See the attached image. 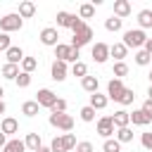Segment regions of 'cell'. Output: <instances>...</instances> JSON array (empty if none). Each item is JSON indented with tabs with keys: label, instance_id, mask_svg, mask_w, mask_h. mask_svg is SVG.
Instances as JSON below:
<instances>
[{
	"label": "cell",
	"instance_id": "cell-23",
	"mask_svg": "<svg viewBox=\"0 0 152 152\" xmlns=\"http://www.w3.org/2000/svg\"><path fill=\"white\" fill-rule=\"evenodd\" d=\"M33 14H36V5H33L31 0L19 2V17H21V19H31Z\"/></svg>",
	"mask_w": 152,
	"mask_h": 152
},
{
	"label": "cell",
	"instance_id": "cell-39",
	"mask_svg": "<svg viewBox=\"0 0 152 152\" xmlns=\"http://www.w3.org/2000/svg\"><path fill=\"white\" fill-rule=\"evenodd\" d=\"M50 112H55V114H64V112H66V100L57 97V102H55V107H52Z\"/></svg>",
	"mask_w": 152,
	"mask_h": 152
},
{
	"label": "cell",
	"instance_id": "cell-31",
	"mask_svg": "<svg viewBox=\"0 0 152 152\" xmlns=\"http://www.w3.org/2000/svg\"><path fill=\"white\" fill-rule=\"evenodd\" d=\"M102 152H121V142L116 138H107L102 142Z\"/></svg>",
	"mask_w": 152,
	"mask_h": 152
},
{
	"label": "cell",
	"instance_id": "cell-38",
	"mask_svg": "<svg viewBox=\"0 0 152 152\" xmlns=\"http://www.w3.org/2000/svg\"><path fill=\"white\" fill-rule=\"evenodd\" d=\"M133 100H135V93H133V88H126V90H124V95H121V100H119V102H121V104H124V107H126V104H131V102H133Z\"/></svg>",
	"mask_w": 152,
	"mask_h": 152
},
{
	"label": "cell",
	"instance_id": "cell-6",
	"mask_svg": "<svg viewBox=\"0 0 152 152\" xmlns=\"http://www.w3.org/2000/svg\"><path fill=\"white\" fill-rule=\"evenodd\" d=\"M93 40V28L88 26V24H83L78 31H74V38H71V48H83V45H88Z\"/></svg>",
	"mask_w": 152,
	"mask_h": 152
},
{
	"label": "cell",
	"instance_id": "cell-21",
	"mask_svg": "<svg viewBox=\"0 0 152 152\" xmlns=\"http://www.w3.org/2000/svg\"><path fill=\"white\" fill-rule=\"evenodd\" d=\"M150 121H152V119H150L142 109H133V112H131V124H133V126H147Z\"/></svg>",
	"mask_w": 152,
	"mask_h": 152
},
{
	"label": "cell",
	"instance_id": "cell-34",
	"mask_svg": "<svg viewBox=\"0 0 152 152\" xmlns=\"http://www.w3.org/2000/svg\"><path fill=\"white\" fill-rule=\"evenodd\" d=\"M112 74H114V78H121V81H124V76L128 74V64H126V62H114Z\"/></svg>",
	"mask_w": 152,
	"mask_h": 152
},
{
	"label": "cell",
	"instance_id": "cell-4",
	"mask_svg": "<svg viewBox=\"0 0 152 152\" xmlns=\"http://www.w3.org/2000/svg\"><path fill=\"white\" fill-rule=\"evenodd\" d=\"M24 26V19L19 17V12H10L0 19V31L2 33H12V31H19Z\"/></svg>",
	"mask_w": 152,
	"mask_h": 152
},
{
	"label": "cell",
	"instance_id": "cell-35",
	"mask_svg": "<svg viewBox=\"0 0 152 152\" xmlns=\"http://www.w3.org/2000/svg\"><path fill=\"white\" fill-rule=\"evenodd\" d=\"M36 66H38V59H36V57H24V62H21V71L33 74V71H36Z\"/></svg>",
	"mask_w": 152,
	"mask_h": 152
},
{
	"label": "cell",
	"instance_id": "cell-12",
	"mask_svg": "<svg viewBox=\"0 0 152 152\" xmlns=\"http://www.w3.org/2000/svg\"><path fill=\"white\" fill-rule=\"evenodd\" d=\"M50 76H52V81H64V78L69 76V66H66V62L55 59L52 66H50Z\"/></svg>",
	"mask_w": 152,
	"mask_h": 152
},
{
	"label": "cell",
	"instance_id": "cell-11",
	"mask_svg": "<svg viewBox=\"0 0 152 152\" xmlns=\"http://www.w3.org/2000/svg\"><path fill=\"white\" fill-rule=\"evenodd\" d=\"M90 55H93V59H95L97 64H104V62L109 59V45H107V43H95L93 50H90Z\"/></svg>",
	"mask_w": 152,
	"mask_h": 152
},
{
	"label": "cell",
	"instance_id": "cell-5",
	"mask_svg": "<svg viewBox=\"0 0 152 152\" xmlns=\"http://www.w3.org/2000/svg\"><path fill=\"white\" fill-rule=\"evenodd\" d=\"M50 126H55L57 131H64V133H69L71 128H74V116L71 114H55V112H50Z\"/></svg>",
	"mask_w": 152,
	"mask_h": 152
},
{
	"label": "cell",
	"instance_id": "cell-27",
	"mask_svg": "<svg viewBox=\"0 0 152 152\" xmlns=\"http://www.w3.org/2000/svg\"><path fill=\"white\" fill-rule=\"evenodd\" d=\"M121 26H124V19H119V17H109V19H104V28L109 31V33H116V31H121Z\"/></svg>",
	"mask_w": 152,
	"mask_h": 152
},
{
	"label": "cell",
	"instance_id": "cell-20",
	"mask_svg": "<svg viewBox=\"0 0 152 152\" xmlns=\"http://www.w3.org/2000/svg\"><path fill=\"white\" fill-rule=\"evenodd\" d=\"M81 88L86 90V93H97V88H100V81H97V76H86V78H81Z\"/></svg>",
	"mask_w": 152,
	"mask_h": 152
},
{
	"label": "cell",
	"instance_id": "cell-29",
	"mask_svg": "<svg viewBox=\"0 0 152 152\" xmlns=\"http://www.w3.org/2000/svg\"><path fill=\"white\" fill-rule=\"evenodd\" d=\"M135 64L138 66H147V64H152V55H147L145 50H135Z\"/></svg>",
	"mask_w": 152,
	"mask_h": 152
},
{
	"label": "cell",
	"instance_id": "cell-36",
	"mask_svg": "<svg viewBox=\"0 0 152 152\" xmlns=\"http://www.w3.org/2000/svg\"><path fill=\"white\" fill-rule=\"evenodd\" d=\"M81 121H86V124H93V121H95V109H93L90 104H86V107L81 109Z\"/></svg>",
	"mask_w": 152,
	"mask_h": 152
},
{
	"label": "cell",
	"instance_id": "cell-30",
	"mask_svg": "<svg viewBox=\"0 0 152 152\" xmlns=\"http://www.w3.org/2000/svg\"><path fill=\"white\" fill-rule=\"evenodd\" d=\"M116 140L124 145V142H131L133 140V131H131V126H126V128H116Z\"/></svg>",
	"mask_w": 152,
	"mask_h": 152
},
{
	"label": "cell",
	"instance_id": "cell-28",
	"mask_svg": "<svg viewBox=\"0 0 152 152\" xmlns=\"http://www.w3.org/2000/svg\"><path fill=\"white\" fill-rule=\"evenodd\" d=\"M19 74H21L19 71V64H5L2 66V78H7V81H17Z\"/></svg>",
	"mask_w": 152,
	"mask_h": 152
},
{
	"label": "cell",
	"instance_id": "cell-49",
	"mask_svg": "<svg viewBox=\"0 0 152 152\" xmlns=\"http://www.w3.org/2000/svg\"><path fill=\"white\" fill-rule=\"evenodd\" d=\"M2 95H5V90H2V86H0V100H2Z\"/></svg>",
	"mask_w": 152,
	"mask_h": 152
},
{
	"label": "cell",
	"instance_id": "cell-3",
	"mask_svg": "<svg viewBox=\"0 0 152 152\" xmlns=\"http://www.w3.org/2000/svg\"><path fill=\"white\" fill-rule=\"evenodd\" d=\"M76 135L74 133H64V135H57L52 142H50V150L52 152H71L76 147Z\"/></svg>",
	"mask_w": 152,
	"mask_h": 152
},
{
	"label": "cell",
	"instance_id": "cell-45",
	"mask_svg": "<svg viewBox=\"0 0 152 152\" xmlns=\"http://www.w3.org/2000/svg\"><path fill=\"white\" fill-rule=\"evenodd\" d=\"M5 145H7V135H5V133H2V131H0V150H2V147H5Z\"/></svg>",
	"mask_w": 152,
	"mask_h": 152
},
{
	"label": "cell",
	"instance_id": "cell-24",
	"mask_svg": "<svg viewBox=\"0 0 152 152\" xmlns=\"http://www.w3.org/2000/svg\"><path fill=\"white\" fill-rule=\"evenodd\" d=\"M107 102H109V97L102 95V93H93V95H90V107H93L95 112H97V109H104Z\"/></svg>",
	"mask_w": 152,
	"mask_h": 152
},
{
	"label": "cell",
	"instance_id": "cell-26",
	"mask_svg": "<svg viewBox=\"0 0 152 152\" xmlns=\"http://www.w3.org/2000/svg\"><path fill=\"white\" fill-rule=\"evenodd\" d=\"M24 150H26V142H24V140H19V138L7 140V145L2 147V152H24Z\"/></svg>",
	"mask_w": 152,
	"mask_h": 152
},
{
	"label": "cell",
	"instance_id": "cell-7",
	"mask_svg": "<svg viewBox=\"0 0 152 152\" xmlns=\"http://www.w3.org/2000/svg\"><path fill=\"white\" fill-rule=\"evenodd\" d=\"M40 43L48 45V48H57V45H59V33H57V28H55V26H45V28L40 31Z\"/></svg>",
	"mask_w": 152,
	"mask_h": 152
},
{
	"label": "cell",
	"instance_id": "cell-32",
	"mask_svg": "<svg viewBox=\"0 0 152 152\" xmlns=\"http://www.w3.org/2000/svg\"><path fill=\"white\" fill-rule=\"evenodd\" d=\"M93 14H95V5H90V2H83V5L78 7V17H81L83 21H86V19H90Z\"/></svg>",
	"mask_w": 152,
	"mask_h": 152
},
{
	"label": "cell",
	"instance_id": "cell-43",
	"mask_svg": "<svg viewBox=\"0 0 152 152\" xmlns=\"http://www.w3.org/2000/svg\"><path fill=\"white\" fill-rule=\"evenodd\" d=\"M140 109H142V112H145V114H147V116H150V119H152V100H145V102H142V107H140Z\"/></svg>",
	"mask_w": 152,
	"mask_h": 152
},
{
	"label": "cell",
	"instance_id": "cell-25",
	"mask_svg": "<svg viewBox=\"0 0 152 152\" xmlns=\"http://www.w3.org/2000/svg\"><path fill=\"white\" fill-rule=\"evenodd\" d=\"M38 109H40V104H38L36 100H26V102L21 104V114H24V116H28V119H31V116H36V114H38Z\"/></svg>",
	"mask_w": 152,
	"mask_h": 152
},
{
	"label": "cell",
	"instance_id": "cell-17",
	"mask_svg": "<svg viewBox=\"0 0 152 152\" xmlns=\"http://www.w3.org/2000/svg\"><path fill=\"white\" fill-rule=\"evenodd\" d=\"M128 14H131V2L128 0H114V17L124 19Z\"/></svg>",
	"mask_w": 152,
	"mask_h": 152
},
{
	"label": "cell",
	"instance_id": "cell-40",
	"mask_svg": "<svg viewBox=\"0 0 152 152\" xmlns=\"http://www.w3.org/2000/svg\"><path fill=\"white\" fill-rule=\"evenodd\" d=\"M12 48V43H10V36L7 33H0V52H7Z\"/></svg>",
	"mask_w": 152,
	"mask_h": 152
},
{
	"label": "cell",
	"instance_id": "cell-1",
	"mask_svg": "<svg viewBox=\"0 0 152 152\" xmlns=\"http://www.w3.org/2000/svg\"><path fill=\"white\" fill-rule=\"evenodd\" d=\"M121 43H124L128 50H131V48L142 50L145 43H147V36H145L142 28H128V31H124V40H121Z\"/></svg>",
	"mask_w": 152,
	"mask_h": 152
},
{
	"label": "cell",
	"instance_id": "cell-19",
	"mask_svg": "<svg viewBox=\"0 0 152 152\" xmlns=\"http://www.w3.org/2000/svg\"><path fill=\"white\" fill-rule=\"evenodd\" d=\"M24 142H26V150H31V152H38V150L43 147V140H40L38 133H26Z\"/></svg>",
	"mask_w": 152,
	"mask_h": 152
},
{
	"label": "cell",
	"instance_id": "cell-37",
	"mask_svg": "<svg viewBox=\"0 0 152 152\" xmlns=\"http://www.w3.org/2000/svg\"><path fill=\"white\" fill-rule=\"evenodd\" d=\"M14 83H17V88H28V86H31V74L21 71V74L17 76V81H14Z\"/></svg>",
	"mask_w": 152,
	"mask_h": 152
},
{
	"label": "cell",
	"instance_id": "cell-16",
	"mask_svg": "<svg viewBox=\"0 0 152 152\" xmlns=\"http://www.w3.org/2000/svg\"><path fill=\"white\" fill-rule=\"evenodd\" d=\"M126 55H128V48H126L124 43H114V45H109V57H114L116 62H124Z\"/></svg>",
	"mask_w": 152,
	"mask_h": 152
},
{
	"label": "cell",
	"instance_id": "cell-42",
	"mask_svg": "<svg viewBox=\"0 0 152 152\" xmlns=\"http://www.w3.org/2000/svg\"><path fill=\"white\" fill-rule=\"evenodd\" d=\"M140 142H142V147H145L147 152H152V133H142V135H140Z\"/></svg>",
	"mask_w": 152,
	"mask_h": 152
},
{
	"label": "cell",
	"instance_id": "cell-2",
	"mask_svg": "<svg viewBox=\"0 0 152 152\" xmlns=\"http://www.w3.org/2000/svg\"><path fill=\"white\" fill-rule=\"evenodd\" d=\"M55 57L59 59V62H81L78 57H81V50L78 48H71V43H59L57 48H55Z\"/></svg>",
	"mask_w": 152,
	"mask_h": 152
},
{
	"label": "cell",
	"instance_id": "cell-48",
	"mask_svg": "<svg viewBox=\"0 0 152 152\" xmlns=\"http://www.w3.org/2000/svg\"><path fill=\"white\" fill-rule=\"evenodd\" d=\"M147 100H152V86L147 88Z\"/></svg>",
	"mask_w": 152,
	"mask_h": 152
},
{
	"label": "cell",
	"instance_id": "cell-50",
	"mask_svg": "<svg viewBox=\"0 0 152 152\" xmlns=\"http://www.w3.org/2000/svg\"><path fill=\"white\" fill-rule=\"evenodd\" d=\"M147 78H150V86H152V71H150V76H147Z\"/></svg>",
	"mask_w": 152,
	"mask_h": 152
},
{
	"label": "cell",
	"instance_id": "cell-9",
	"mask_svg": "<svg viewBox=\"0 0 152 152\" xmlns=\"http://www.w3.org/2000/svg\"><path fill=\"white\" fill-rule=\"evenodd\" d=\"M124 90H126V86H124V81L121 78H112L109 83H107V97L109 100H121V95H124Z\"/></svg>",
	"mask_w": 152,
	"mask_h": 152
},
{
	"label": "cell",
	"instance_id": "cell-15",
	"mask_svg": "<svg viewBox=\"0 0 152 152\" xmlns=\"http://www.w3.org/2000/svg\"><path fill=\"white\" fill-rule=\"evenodd\" d=\"M112 121H114L116 128H126V126L131 124V112H126V109H116L114 116H112Z\"/></svg>",
	"mask_w": 152,
	"mask_h": 152
},
{
	"label": "cell",
	"instance_id": "cell-46",
	"mask_svg": "<svg viewBox=\"0 0 152 152\" xmlns=\"http://www.w3.org/2000/svg\"><path fill=\"white\" fill-rule=\"evenodd\" d=\"M5 109H7V107H5V102L0 100V114H5Z\"/></svg>",
	"mask_w": 152,
	"mask_h": 152
},
{
	"label": "cell",
	"instance_id": "cell-18",
	"mask_svg": "<svg viewBox=\"0 0 152 152\" xmlns=\"http://www.w3.org/2000/svg\"><path fill=\"white\" fill-rule=\"evenodd\" d=\"M78 17L76 14H71V12H57V26H64V28H71L74 26V21H76Z\"/></svg>",
	"mask_w": 152,
	"mask_h": 152
},
{
	"label": "cell",
	"instance_id": "cell-44",
	"mask_svg": "<svg viewBox=\"0 0 152 152\" xmlns=\"http://www.w3.org/2000/svg\"><path fill=\"white\" fill-rule=\"evenodd\" d=\"M147 55H152V38H147V43H145V48H142Z\"/></svg>",
	"mask_w": 152,
	"mask_h": 152
},
{
	"label": "cell",
	"instance_id": "cell-22",
	"mask_svg": "<svg viewBox=\"0 0 152 152\" xmlns=\"http://www.w3.org/2000/svg\"><path fill=\"white\" fill-rule=\"evenodd\" d=\"M138 28H152V10H140L138 12Z\"/></svg>",
	"mask_w": 152,
	"mask_h": 152
},
{
	"label": "cell",
	"instance_id": "cell-14",
	"mask_svg": "<svg viewBox=\"0 0 152 152\" xmlns=\"http://www.w3.org/2000/svg\"><path fill=\"white\" fill-rule=\"evenodd\" d=\"M0 131H2L5 135H14V133H19V121L12 119V116H5V119L0 121Z\"/></svg>",
	"mask_w": 152,
	"mask_h": 152
},
{
	"label": "cell",
	"instance_id": "cell-47",
	"mask_svg": "<svg viewBox=\"0 0 152 152\" xmlns=\"http://www.w3.org/2000/svg\"><path fill=\"white\" fill-rule=\"evenodd\" d=\"M38 152H52V150H50V147H45V145H43V147H40V150H38Z\"/></svg>",
	"mask_w": 152,
	"mask_h": 152
},
{
	"label": "cell",
	"instance_id": "cell-13",
	"mask_svg": "<svg viewBox=\"0 0 152 152\" xmlns=\"http://www.w3.org/2000/svg\"><path fill=\"white\" fill-rule=\"evenodd\" d=\"M5 57H7V64H21L26 55H24V50H21L19 45H12V48L5 52Z\"/></svg>",
	"mask_w": 152,
	"mask_h": 152
},
{
	"label": "cell",
	"instance_id": "cell-41",
	"mask_svg": "<svg viewBox=\"0 0 152 152\" xmlns=\"http://www.w3.org/2000/svg\"><path fill=\"white\" fill-rule=\"evenodd\" d=\"M76 152H95V147H93V142H88V140H81V142L76 145Z\"/></svg>",
	"mask_w": 152,
	"mask_h": 152
},
{
	"label": "cell",
	"instance_id": "cell-33",
	"mask_svg": "<svg viewBox=\"0 0 152 152\" xmlns=\"http://www.w3.org/2000/svg\"><path fill=\"white\" fill-rule=\"evenodd\" d=\"M71 74L78 76V78H86V76H88V64H86V62H76V64H71Z\"/></svg>",
	"mask_w": 152,
	"mask_h": 152
},
{
	"label": "cell",
	"instance_id": "cell-10",
	"mask_svg": "<svg viewBox=\"0 0 152 152\" xmlns=\"http://www.w3.org/2000/svg\"><path fill=\"white\" fill-rule=\"evenodd\" d=\"M114 128H116V126H114L112 116H100V119H97V133H100L104 140L114 135Z\"/></svg>",
	"mask_w": 152,
	"mask_h": 152
},
{
	"label": "cell",
	"instance_id": "cell-8",
	"mask_svg": "<svg viewBox=\"0 0 152 152\" xmlns=\"http://www.w3.org/2000/svg\"><path fill=\"white\" fill-rule=\"evenodd\" d=\"M36 102H38L40 107H48V109H52V107H55V102H57V95H55L50 88H40V90L36 93Z\"/></svg>",
	"mask_w": 152,
	"mask_h": 152
}]
</instances>
